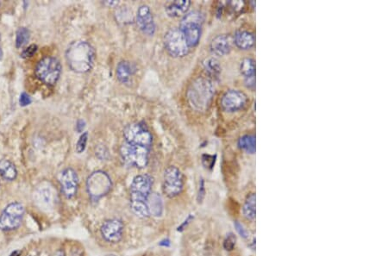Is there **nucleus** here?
Masks as SVG:
<instances>
[{
    "instance_id": "1",
    "label": "nucleus",
    "mask_w": 388,
    "mask_h": 256,
    "mask_svg": "<svg viewBox=\"0 0 388 256\" xmlns=\"http://www.w3.org/2000/svg\"><path fill=\"white\" fill-rule=\"evenodd\" d=\"M154 179L148 173L135 177L131 185V209L134 214L141 218L149 217L148 198L152 191Z\"/></svg>"
},
{
    "instance_id": "2",
    "label": "nucleus",
    "mask_w": 388,
    "mask_h": 256,
    "mask_svg": "<svg viewBox=\"0 0 388 256\" xmlns=\"http://www.w3.org/2000/svg\"><path fill=\"white\" fill-rule=\"evenodd\" d=\"M94 48L85 41L72 42L66 51V60L69 68L78 74H86L94 65Z\"/></svg>"
},
{
    "instance_id": "3",
    "label": "nucleus",
    "mask_w": 388,
    "mask_h": 256,
    "mask_svg": "<svg viewBox=\"0 0 388 256\" xmlns=\"http://www.w3.org/2000/svg\"><path fill=\"white\" fill-rule=\"evenodd\" d=\"M215 94V87L210 79L198 77L191 83L187 92L190 105L199 112L209 109Z\"/></svg>"
},
{
    "instance_id": "4",
    "label": "nucleus",
    "mask_w": 388,
    "mask_h": 256,
    "mask_svg": "<svg viewBox=\"0 0 388 256\" xmlns=\"http://www.w3.org/2000/svg\"><path fill=\"white\" fill-rule=\"evenodd\" d=\"M203 23L204 15L198 11L188 12L182 18L180 30L183 33L190 48H194L199 44L201 38Z\"/></svg>"
},
{
    "instance_id": "5",
    "label": "nucleus",
    "mask_w": 388,
    "mask_h": 256,
    "mask_svg": "<svg viewBox=\"0 0 388 256\" xmlns=\"http://www.w3.org/2000/svg\"><path fill=\"white\" fill-rule=\"evenodd\" d=\"M151 149L137 143L124 142L120 148V155L128 166L142 169L148 166Z\"/></svg>"
},
{
    "instance_id": "6",
    "label": "nucleus",
    "mask_w": 388,
    "mask_h": 256,
    "mask_svg": "<svg viewBox=\"0 0 388 256\" xmlns=\"http://www.w3.org/2000/svg\"><path fill=\"white\" fill-rule=\"evenodd\" d=\"M63 68L60 60L52 56H46L39 60L36 68V75L39 81L47 86H54L59 81Z\"/></svg>"
},
{
    "instance_id": "7",
    "label": "nucleus",
    "mask_w": 388,
    "mask_h": 256,
    "mask_svg": "<svg viewBox=\"0 0 388 256\" xmlns=\"http://www.w3.org/2000/svg\"><path fill=\"white\" fill-rule=\"evenodd\" d=\"M113 187V182L110 176L104 171H96L87 178L86 190L92 200H100L110 193Z\"/></svg>"
},
{
    "instance_id": "8",
    "label": "nucleus",
    "mask_w": 388,
    "mask_h": 256,
    "mask_svg": "<svg viewBox=\"0 0 388 256\" xmlns=\"http://www.w3.org/2000/svg\"><path fill=\"white\" fill-rule=\"evenodd\" d=\"M24 207L18 202L11 203L0 215V230L12 231L21 226L24 217Z\"/></svg>"
},
{
    "instance_id": "9",
    "label": "nucleus",
    "mask_w": 388,
    "mask_h": 256,
    "mask_svg": "<svg viewBox=\"0 0 388 256\" xmlns=\"http://www.w3.org/2000/svg\"><path fill=\"white\" fill-rule=\"evenodd\" d=\"M164 46L171 56L184 57L189 53L190 47L183 33L177 28H173L165 34Z\"/></svg>"
},
{
    "instance_id": "10",
    "label": "nucleus",
    "mask_w": 388,
    "mask_h": 256,
    "mask_svg": "<svg viewBox=\"0 0 388 256\" xmlns=\"http://www.w3.org/2000/svg\"><path fill=\"white\" fill-rule=\"evenodd\" d=\"M183 188L184 178L181 170L175 166L167 167L163 175V193L169 198H175L182 193Z\"/></svg>"
},
{
    "instance_id": "11",
    "label": "nucleus",
    "mask_w": 388,
    "mask_h": 256,
    "mask_svg": "<svg viewBox=\"0 0 388 256\" xmlns=\"http://www.w3.org/2000/svg\"><path fill=\"white\" fill-rule=\"evenodd\" d=\"M248 103V97L239 90H229L221 99V106L226 112H237L243 110Z\"/></svg>"
},
{
    "instance_id": "12",
    "label": "nucleus",
    "mask_w": 388,
    "mask_h": 256,
    "mask_svg": "<svg viewBox=\"0 0 388 256\" xmlns=\"http://www.w3.org/2000/svg\"><path fill=\"white\" fill-rule=\"evenodd\" d=\"M60 185L63 195L68 200L74 198L77 194L79 187V177L77 173L70 167L63 170L60 177Z\"/></svg>"
},
{
    "instance_id": "13",
    "label": "nucleus",
    "mask_w": 388,
    "mask_h": 256,
    "mask_svg": "<svg viewBox=\"0 0 388 256\" xmlns=\"http://www.w3.org/2000/svg\"><path fill=\"white\" fill-rule=\"evenodd\" d=\"M124 230L125 226L123 222L115 218L105 221L100 228L101 235L103 238L110 243H118L121 241Z\"/></svg>"
},
{
    "instance_id": "14",
    "label": "nucleus",
    "mask_w": 388,
    "mask_h": 256,
    "mask_svg": "<svg viewBox=\"0 0 388 256\" xmlns=\"http://www.w3.org/2000/svg\"><path fill=\"white\" fill-rule=\"evenodd\" d=\"M137 24L140 30L147 36H154L155 33V23L151 10L146 5L140 6L137 12Z\"/></svg>"
},
{
    "instance_id": "15",
    "label": "nucleus",
    "mask_w": 388,
    "mask_h": 256,
    "mask_svg": "<svg viewBox=\"0 0 388 256\" xmlns=\"http://www.w3.org/2000/svg\"><path fill=\"white\" fill-rule=\"evenodd\" d=\"M210 48L211 53L216 56H225L231 53L232 40L228 35H218L212 39Z\"/></svg>"
},
{
    "instance_id": "16",
    "label": "nucleus",
    "mask_w": 388,
    "mask_h": 256,
    "mask_svg": "<svg viewBox=\"0 0 388 256\" xmlns=\"http://www.w3.org/2000/svg\"><path fill=\"white\" fill-rule=\"evenodd\" d=\"M137 71V67L134 63L128 60H123L120 61L117 67V77L121 83L125 85L130 84Z\"/></svg>"
},
{
    "instance_id": "17",
    "label": "nucleus",
    "mask_w": 388,
    "mask_h": 256,
    "mask_svg": "<svg viewBox=\"0 0 388 256\" xmlns=\"http://www.w3.org/2000/svg\"><path fill=\"white\" fill-rule=\"evenodd\" d=\"M234 42L237 48L242 50H249L255 46V37L250 31L239 30L235 33Z\"/></svg>"
},
{
    "instance_id": "18",
    "label": "nucleus",
    "mask_w": 388,
    "mask_h": 256,
    "mask_svg": "<svg viewBox=\"0 0 388 256\" xmlns=\"http://www.w3.org/2000/svg\"><path fill=\"white\" fill-rule=\"evenodd\" d=\"M191 6L190 0H176L166 4L165 12L170 18H179L185 15Z\"/></svg>"
},
{
    "instance_id": "19",
    "label": "nucleus",
    "mask_w": 388,
    "mask_h": 256,
    "mask_svg": "<svg viewBox=\"0 0 388 256\" xmlns=\"http://www.w3.org/2000/svg\"><path fill=\"white\" fill-rule=\"evenodd\" d=\"M148 210L149 216L159 218L163 213V202L160 195L157 194H151L148 198Z\"/></svg>"
},
{
    "instance_id": "20",
    "label": "nucleus",
    "mask_w": 388,
    "mask_h": 256,
    "mask_svg": "<svg viewBox=\"0 0 388 256\" xmlns=\"http://www.w3.org/2000/svg\"><path fill=\"white\" fill-rule=\"evenodd\" d=\"M255 203H256V197L255 194L251 193L247 196L245 202L243 204V214L244 218L248 220L254 222L256 218V211H255Z\"/></svg>"
},
{
    "instance_id": "21",
    "label": "nucleus",
    "mask_w": 388,
    "mask_h": 256,
    "mask_svg": "<svg viewBox=\"0 0 388 256\" xmlns=\"http://www.w3.org/2000/svg\"><path fill=\"white\" fill-rule=\"evenodd\" d=\"M0 175L8 181H12L18 176V170L15 165L8 160H0Z\"/></svg>"
},
{
    "instance_id": "22",
    "label": "nucleus",
    "mask_w": 388,
    "mask_h": 256,
    "mask_svg": "<svg viewBox=\"0 0 388 256\" xmlns=\"http://www.w3.org/2000/svg\"><path fill=\"white\" fill-rule=\"evenodd\" d=\"M237 145L239 147V149L243 151L250 155H254L256 150L255 135L247 134L241 137L237 142Z\"/></svg>"
},
{
    "instance_id": "23",
    "label": "nucleus",
    "mask_w": 388,
    "mask_h": 256,
    "mask_svg": "<svg viewBox=\"0 0 388 256\" xmlns=\"http://www.w3.org/2000/svg\"><path fill=\"white\" fill-rule=\"evenodd\" d=\"M204 69L210 77L217 79L221 74V66L216 58H208L203 62Z\"/></svg>"
},
{
    "instance_id": "24",
    "label": "nucleus",
    "mask_w": 388,
    "mask_h": 256,
    "mask_svg": "<svg viewBox=\"0 0 388 256\" xmlns=\"http://www.w3.org/2000/svg\"><path fill=\"white\" fill-rule=\"evenodd\" d=\"M240 72L244 79L255 76V61L253 58H244L240 63Z\"/></svg>"
},
{
    "instance_id": "25",
    "label": "nucleus",
    "mask_w": 388,
    "mask_h": 256,
    "mask_svg": "<svg viewBox=\"0 0 388 256\" xmlns=\"http://www.w3.org/2000/svg\"><path fill=\"white\" fill-rule=\"evenodd\" d=\"M36 194L37 202L40 203L42 206H49L53 204V193L50 188H39Z\"/></svg>"
},
{
    "instance_id": "26",
    "label": "nucleus",
    "mask_w": 388,
    "mask_h": 256,
    "mask_svg": "<svg viewBox=\"0 0 388 256\" xmlns=\"http://www.w3.org/2000/svg\"><path fill=\"white\" fill-rule=\"evenodd\" d=\"M30 39V30L27 28L22 27L18 29L16 36V47L18 48H24L26 46Z\"/></svg>"
},
{
    "instance_id": "27",
    "label": "nucleus",
    "mask_w": 388,
    "mask_h": 256,
    "mask_svg": "<svg viewBox=\"0 0 388 256\" xmlns=\"http://www.w3.org/2000/svg\"><path fill=\"white\" fill-rule=\"evenodd\" d=\"M236 243H237V236L233 233H229L224 241V248L226 251L233 250Z\"/></svg>"
},
{
    "instance_id": "28",
    "label": "nucleus",
    "mask_w": 388,
    "mask_h": 256,
    "mask_svg": "<svg viewBox=\"0 0 388 256\" xmlns=\"http://www.w3.org/2000/svg\"><path fill=\"white\" fill-rule=\"evenodd\" d=\"M202 164L206 169L211 170L216 163V155H202Z\"/></svg>"
},
{
    "instance_id": "29",
    "label": "nucleus",
    "mask_w": 388,
    "mask_h": 256,
    "mask_svg": "<svg viewBox=\"0 0 388 256\" xmlns=\"http://www.w3.org/2000/svg\"><path fill=\"white\" fill-rule=\"evenodd\" d=\"M88 136H89L88 132H84L83 134L80 136V139L78 140L77 144H76V152L78 154H81L85 151L86 144L88 142Z\"/></svg>"
},
{
    "instance_id": "30",
    "label": "nucleus",
    "mask_w": 388,
    "mask_h": 256,
    "mask_svg": "<svg viewBox=\"0 0 388 256\" xmlns=\"http://www.w3.org/2000/svg\"><path fill=\"white\" fill-rule=\"evenodd\" d=\"M234 226L235 229H236V230H237V232L238 233V235H240L242 238H249V231L247 230V229H245V227L243 226V224H241L240 222H238V221H235Z\"/></svg>"
},
{
    "instance_id": "31",
    "label": "nucleus",
    "mask_w": 388,
    "mask_h": 256,
    "mask_svg": "<svg viewBox=\"0 0 388 256\" xmlns=\"http://www.w3.org/2000/svg\"><path fill=\"white\" fill-rule=\"evenodd\" d=\"M37 49H38L37 45H30L28 48H25V49L23 51L21 56L23 57V58H24V59H27V58H30V57H32L34 54H36Z\"/></svg>"
},
{
    "instance_id": "32",
    "label": "nucleus",
    "mask_w": 388,
    "mask_h": 256,
    "mask_svg": "<svg viewBox=\"0 0 388 256\" xmlns=\"http://www.w3.org/2000/svg\"><path fill=\"white\" fill-rule=\"evenodd\" d=\"M205 180L202 179L201 181L199 183V194H198V201L199 203L203 202V200L205 199Z\"/></svg>"
},
{
    "instance_id": "33",
    "label": "nucleus",
    "mask_w": 388,
    "mask_h": 256,
    "mask_svg": "<svg viewBox=\"0 0 388 256\" xmlns=\"http://www.w3.org/2000/svg\"><path fill=\"white\" fill-rule=\"evenodd\" d=\"M31 102H32V99L29 94H27L26 93H22L20 98H19V104L21 106H27V105L31 104Z\"/></svg>"
},
{
    "instance_id": "34",
    "label": "nucleus",
    "mask_w": 388,
    "mask_h": 256,
    "mask_svg": "<svg viewBox=\"0 0 388 256\" xmlns=\"http://www.w3.org/2000/svg\"><path fill=\"white\" fill-rule=\"evenodd\" d=\"M244 84H245V87H246L248 89L251 90V91H255V76L244 79Z\"/></svg>"
},
{
    "instance_id": "35",
    "label": "nucleus",
    "mask_w": 388,
    "mask_h": 256,
    "mask_svg": "<svg viewBox=\"0 0 388 256\" xmlns=\"http://www.w3.org/2000/svg\"><path fill=\"white\" fill-rule=\"evenodd\" d=\"M86 127V122L83 120H79L77 122V125H76V130L78 132H82L84 131V129Z\"/></svg>"
},
{
    "instance_id": "36",
    "label": "nucleus",
    "mask_w": 388,
    "mask_h": 256,
    "mask_svg": "<svg viewBox=\"0 0 388 256\" xmlns=\"http://www.w3.org/2000/svg\"><path fill=\"white\" fill-rule=\"evenodd\" d=\"M53 256H66L64 251L60 249V250L57 251Z\"/></svg>"
},
{
    "instance_id": "37",
    "label": "nucleus",
    "mask_w": 388,
    "mask_h": 256,
    "mask_svg": "<svg viewBox=\"0 0 388 256\" xmlns=\"http://www.w3.org/2000/svg\"><path fill=\"white\" fill-rule=\"evenodd\" d=\"M20 254H21L20 251H14L10 256H20Z\"/></svg>"
},
{
    "instance_id": "38",
    "label": "nucleus",
    "mask_w": 388,
    "mask_h": 256,
    "mask_svg": "<svg viewBox=\"0 0 388 256\" xmlns=\"http://www.w3.org/2000/svg\"><path fill=\"white\" fill-rule=\"evenodd\" d=\"M2 55H3V52H2V48H1V46H0V59L2 58Z\"/></svg>"
},
{
    "instance_id": "39",
    "label": "nucleus",
    "mask_w": 388,
    "mask_h": 256,
    "mask_svg": "<svg viewBox=\"0 0 388 256\" xmlns=\"http://www.w3.org/2000/svg\"><path fill=\"white\" fill-rule=\"evenodd\" d=\"M109 256H115V255H109Z\"/></svg>"
},
{
    "instance_id": "40",
    "label": "nucleus",
    "mask_w": 388,
    "mask_h": 256,
    "mask_svg": "<svg viewBox=\"0 0 388 256\" xmlns=\"http://www.w3.org/2000/svg\"><path fill=\"white\" fill-rule=\"evenodd\" d=\"M27 256H33V255H27Z\"/></svg>"
}]
</instances>
